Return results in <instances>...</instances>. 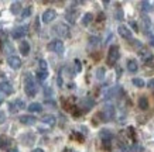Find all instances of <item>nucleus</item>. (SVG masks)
<instances>
[{
  "mask_svg": "<svg viewBox=\"0 0 154 152\" xmlns=\"http://www.w3.org/2000/svg\"><path fill=\"white\" fill-rule=\"evenodd\" d=\"M24 92L30 97H34L38 92V86L35 83V79L33 78L31 73H26V76H24Z\"/></svg>",
  "mask_w": 154,
  "mask_h": 152,
  "instance_id": "1",
  "label": "nucleus"
},
{
  "mask_svg": "<svg viewBox=\"0 0 154 152\" xmlns=\"http://www.w3.org/2000/svg\"><path fill=\"white\" fill-rule=\"evenodd\" d=\"M119 56H120V49H119V46L112 45L109 48V52H107V65H109V66H113V65L117 62Z\"/></svg>",
  "mask_w": 154,
  "mask_h": 152,
  "instance_id": "2",
  "label": "nucleus"
},
{
  "mask_svg": "<svg viewBox=\"0 0 154 152\" xmlns=\"http://www.w3.org/2000/svg\"><path fill=\"white\" fill-rule=\"evenodd\" d=\"M54 32H55L58 37H68L69 35V28H68V25L66 24H62V23H60V24H57L55 27H54Z\"/></svg>",
  "mask_w": 154,
  "mask_h": 152,
  "instance_id": "3",
  "label": "nucleus"
},
{
  "mask_svg": "<svg viewBox=\"0 0 154 152\" xmlns=\"http://www.w3.org/2000/svg\"><path fill=\"white\" fill-rule=\"evenodd\" d=\"M102 115H103V118H105L103 121H110L115 117V107L112 104H106L102 111Z\"/></svg>",
  "mask_w": 154,
  "mask_h": 152,
  "instance_id": "4",
  "label": "nucleus"
},
{
  "mask_svg": "<svg viewBox=\"0 0 154 152\" xmlns=\"http://www.w3.org/2000/svg\"><path fill=\"white\" fill-rule=\"evenodd\" d=\"M48 48L51 51H54L55 54H58V55H62V54H64V44H62V41H60V40L52 41L51 44L48 45Z\"/></svg>",
  "mask_w": 154,
  "mask_h": 152,
  "instance_id": "5",
  "label": "nucleus"
},
{
  "mask_svg": "<svg viewBox=\"0 0 154 152\" xmlns=\"http://www.w3.org/2000/svg\"><path fill=\"white\" fill-rule=\"evenodd\" d=\"M55 19H57V11L55 10H52V9L45 10L44 14H42V23H45V24H50Z\"/></svg>",
  "mask_w": 154,
  "mask_h": 152,
  "instance_id": "6",
  "label": "nucleus"
},
{
  "mask_svg": "<svg viewBox=\"0 0 154 152\" xmlns=\"http://www.w3.org/2000/svg\"><path fill=\"white\" fill-rule=\"evenodd\" d=\"M7 64H9V66L11 68V69H19L20 66H21V59H20L19 56L11 55V56H9Z\"/></svg>",
  "mask_w": 154,
  "mask_h": 152,
  "instance_id": "7",
  "label": "nucleus"
},
{
  "mask_svg": "<svg viewBox=\"0 0 154 152\" xmlns=\"http://www.w3.org/2000/svg\"><path fill=\"white\" fill-rule=\"evenodd\" d=\"M26 34H27V27H17L11 31V37H13L14 40H20V38H23Z\"/></svg>",
  "mask_w": 154,
  "mask_h": 152,
  "instance_id": "8",
  "label": "nucleus"
},
{
  "mask_svg": "<svg viewBox=\"0 0 154 152\" xmlns=\"http://www.w3.org/2000/svg\"><path fill=\"white\" fill-rule=\"evenodd\" d=\"M20 123L24 125H34L37 123V118L33 115H21L20 117Z\"/></svg>",
  "mask_w": 154,
  "mask_h": 152,
  "instance_id": "9",
  "label": "nucleus"
},
{
  "mask_svg": "<svg viewBox=\"0 0 154 152\" xmlns=\"http://www.w3.org/2000/svg\"><path fill=\"white\" fill-rule=\"evenodd\" d=\"M117 32H119V35H120V37L126 38V40H130V38H131V31L126 27V25H119Z\"/></svg>",
  "mask_w": 154,
  "mask_h": 152,
  "instance_id": "10",
  "label": "nucleus"
},
{
  "mask_svg": "<svg viewBox=\"0 0 154 152\" xmlns=\"http://www.w3.org/2000/svg\"><path fill=\"white\" fill-rule=\"evenodd\" d=\"M139 55H140V58H141V61H143V62H150V61L154 59L153 52H149L147 49H140Z\"/></svg>",
  "mask_w": 154,
  "mask_h": 152,
  "instance_id": "11",
  "label": "nucleus"
},
{
  "mask_svg": "<svg viewBox=\"0 0 154 152\" xmlns=\"http://www.w3.org/2000/svg\"><path fill=\"white\" fill-rule=\"evenodd\" d=\"M24 109V101L23 100H16L13 103H10V111L11 113H17L19 110Z\"/></svg>",
  "mask_w": 154,
  "mask_h": 152,
  "instance_id": "12",
  "label": "nucleus"
},
{
  "mask_svg": "<svg viewBox=\"0 0 154 152\" xmlns=\"http://www.w3.org/2000/svg\"><path fill=\"white\" fill-rule=\"evenodd\" d=\"M0 90L5 93V94H11V93L14 92L13 86H11L9 82H2L0 83Z\"/></svg>",
  "mask_w": 154,
  "mask_h": 152,
  "instance_id": "13",
  "label": "nucleus"
},
{
  "mask_svg": "<svg viewBox=\"0 0 154 152\" xmlns=\"http://www.w3.org/2000/svg\"><path fill=\"white\" fill-rule=\"evenodd\" d=\"M99 135H100V138H102L103 142H110V141H112V138H113L112 131H109V130H102Z\"/></svg>",
  "mask_w": 154,
  "mask_h": 152,
  "instance_id": "14",
  "label": "nucleus"
},
{
  "mask_svg": "<svg viewBox=\"0 0 154 152\" xmlns=\"http://www.w3.org/2000/svg\"><path fill=\"white\" fill-rule=\"evenodd\" d=\"M42 123H44V124H47V125H50V127H52V125H55L57 118L54 117V115H51V114H47V115H44V117H42Z\"/></svg>",
  "mask_w": 154,
  "mask_h": 152,
  "instance_id": "15",
  "label": "nucleus"
},
{
  "mask_svg": "<svg viewBox=\"0 0 154 152\" xmlns=\"http://www.w3.org/2000/svg\"><path fill=\"white\" fill-rule=\"evenodd\" d=\"M127 69H129V72H137V69H139V65H137V61L136 59H129L127 61Z\"/></svg>",
  "mask_w": 154,
  "mask_h": 152,
  "instance_id": "16",
  "label": "nucleus"
},
{
  "mask_svg": "<svg viewBox=\"0 0 154 152\" xmlns=\"http://www.w3.org/2000/svg\"><path fill=\"white\" fill-rule=\"evenodd\" d=\"M20 52L23 54V55H28V52H30V44L27 41H21L20 42V46H19Z\"/></svg>",
  "mask_w": 154,
  "mask_h": 152,
  "instance_id": "17",
  "label": "nucleus"
},
{
  "mask_svg": "<svg viewBox=\"0 0 154 152\" xmlns=\"http://www.w3.org/2000/svg\"><path fill=\"white\" fill-rule=\"evenodd\" d=\"M141 10L146 11V13H150V11H153L154 10V4L151 1H141Z\"/></svg>",
  "mask_w": 154,
  "mask_h": 152,
  "instance_id": "18",
  "label": "nucleus"
},
{
  "mask_svg": "<svg viewBox=\"0 0 154 152\" xmlns=\"http://www.w3.org/2000/svg\"><path fill=\"white\" fill-rule=\"evenodd\" d=\"M28 111H30V113H41L42 106L40 103H31V104L28 106Z\"/></svg>",
  "mask_w": 154,
  "mask_h": 152,
  "instance_id": "19",
  "label": "nucleus"
},
{
  "mask_svg": "<svg viewBox=\"0 0 154 152\" xmlns=\"http://www.w3.org/2000/svg\"><path fill=\"white\" fill-rule=\"evenodd\" d=\"M82 106L85 107L84 109L85 111H88L89 109H92V107H94V100H92L91 97H85L84 100H82Z\"/></svg>",
  "mask_w": 154,
  "mask_h": 152,
  "instance_id": "20",
  "label": "nucleus"
},
{
  "mask_svg": "<svg viewBox=\"0 0 154 152\" xmlns=\"http://www.w3.org/2000/svg\"><path fill=\"white\" fill-rule=\"evenodd\" d=\"M76 16H78V11H72V10H69V11L66 13V20H68L69 23L74 24L75 21H76Z\"/></svg>",
  "mask_w": 154,
  "mask_h": 152,
  "instance_id": "21",
  "label": "nucleus"
},
{
  "mask_svg": "<svg viewBox=\"0 0 154 152\" xmlns=\"http://www.w3.org/2000/svg\"><path fill=\"white\" fill-rule=\"evenodd\" d=\"M139 107H140L141 110H147L149 109V100H147V97H140V100H139Z\"/></svg>",
  "mask_w": 154,
  "mask_h": 152,
  "instance_id": "22",
  "label": "nucleus"
},
{
  "mask_svg": "<svg viewBox=\"0 0 154 152\" xmlns=\"http://www.w3.org/2000/svg\"><path fill=\"white\" fill-rule=\"evenodd\" d=\"M20 10H21V3L20 1H14L13 4H11V13L17 14V13H20Z\"/></svg>",
  "mask_w": 154,
  "mask_h": 152,
  "instance_id": "23",
  "label": "nucleus"
},
{
  "mask_svg": "<svg viewBox=\"0 0 154 152\" xmlns=\"http://www.w3.org/2000/svg\"><path fill=\"white\" fill-rule=\"evenodd\" d=\"M141 23H143V25H144L146 31L150 30V27H151V21H150V19L147 17V16H143V17H141Z\"/></svg>",
  "mask_w": 154,
  "mask_h": 152,
  "instance_id": "24",
  "label": "nucleus"
},
{
  "mask_svg": "<svg viewBox=\"0 0 154 152\" xmlns=\"http://www.w3.org/2000/svg\"><path fill=\"white\" fill-rule=\"evenodd\" d=\"M92 19H94L92 13H86V14L84 16V19H82V24H84V25H88V24L92 21Z\"/></svg>",
  "mask_w": 154,
  "mask_h": 152,
  "instance_id": "25",
  "label": "nucleus"
},
{
  "mask_svg": "<svg viewBox=\"0 0 154 152\" xmlns=\"http://www.w3.org/2000/svg\"><path fill=\"white\" fill-rule=\"evenodd\" d=\"M37 78H38V80H45L48 78V70H38Z\"/></svg>",
  "mask_w": 154,
  "mask_h": 152,
  "instance_id": "26",
  "label": "nucleus"
},
{
  "mask_svg": "<svg viewBox=\"0 0 154 152\" xmlns=\"http://www.w3.org/2000/svg\"><path fill=\"white\" fill-rule=\"evenodd\" d=\"M133 85L134 86H137V88H144V80L143 79H140V78H134L133 79Z\"/></svg>",
  "mask_w": 154,
  "mask_h": 152,
  "instance_id": "27",
  "label": "nucleus"
},
{
  "mask_svg": "<svg viewBox=\"0 0 154 152\" xmlns=\"http://www.w3.org/2000/svg\"><path fill=\"white\" fill-rule=\"evenodd\" d=\"M31 11H33V10H31V7H26V9L21 11V17H23V19L30 17V16H31Z\"/></svg>",
  "mask_w": 154,
  "mask_h": 152,
  "instance_id": "28",
  "label": "nucleus"
},
{
  "mask_svg": "<svg viewBox=\"0 0 154 152\" xmlns=\"http://www.w3.org/2000/svg\"><path fill=\"white\" fill-rule=\"evenodd\" d=\"M130 151L131 152H143V147H141L140 144H133L130 147Z\"/></svg>",
  "mask_w": 154,
  "mask_h": 152,
  "instance_id": "29",
  "label": "nucleus"
},
{
  "mask_svg": "<svg viewBox=\"0 0 154 152\" xmlns=\"http://www.w3.org/2000/svg\"><path fill=\"white\" fill-rule=\"evenodd\" d=\"M38 70H48V65L44 59H41L38 62Z\"/></svg>",
  "mask_w": 154,
  "mask_h": 152,
  "instance_id": "30",
  "label": "nucleus"
},
{
  "mask_svg": "<svg viewBox=\"0 0 154 152\" xmlns=\"http://www.w3.org/2000/svg\"><path fill=\"white\" fill-rule=\"evenodd\" d=\"M96 78H98L99 80H102V79L105 78V69H103V68H99V69L96 70Z\"/></svg>",
  "mask_w": 154,
  "mask_h": 152,
  "instance_id": "31",
  "label": "nucleus"
},
{
  "mask_svg": "<svg viewBox=\"0 0 154 152\" xmlns=\"http://www.w3.org/2000/svg\"><path fill=\"white\" fill-rule=\"evenodd\" d=\"M81 69H82V66H81V62L78 59H75V70L76 72H81Z\"/></svg>",
  "mask_w": 154,
  "mask_h": 152,
  "instance_id": "32",
  "label": "nucleus"
},
{
  "mask_svg": "<svg viewBox=\"0 0 154 152\" xmlns=\"http://www.w3.org/2000/svg\"><path fill=\"white\" fill-rule=\"evenodd\" d=\"M116 17H117V20H122V17H123V11L120 9L116 11Z\"/></svg>",
  "mask_w": 154,
  "mask_h": 152,
  "instance_id": "33",
  "label": "nucleus"
},
{
  "mask_svg": "<svg viewBox=\"0 0 154 152\" xmlns=\"http://www.w3.org/2000/svg\"><path fill=\"white\" fill-rule=\"evenodd\" d=\"M150 45L154 46V35H151V37H150Z\"/></svg>",
  "mask_w": 154,
  "mask_h": 152,
  "instance_id": "34",
  "label": "nucleus"
},
{
  "mask_svg": "<svg viewBox=\"0 0 154 152\" xmlns=\"http://www.w3.org/2000/svg\"><path fill=\"white\" fill-rule=\"evenodd\" d=\"M5 121V113H0V123Z\"/></svg>",
  "mask_w": 154,
  "mask_h": 152,
  "instance_id": "35",
  "label": "nucleus"
},
{
  "mask_svg": "<svg viewBox=\"0 0 154 152\" xmlns=\"http://www.w3.org/2000/svg\"><path fill=\"white\" fill-rule=\"evenodd\" d=\"M149 86L150 88H154V79H151V80L149 82Z\"/></svg>",
  "mask_w": 154,
  "mask_h": 152,
  "instance_id": "36",
  "label": "nucleus"
},
{
  "mask_svg": "<svg viewBox=\"0 0 154 152\" xmlns=\"http://www.w3.org/2000/svg\"><path fill=\"white\" fill-rule=\"evenodd\" d=\"M31 152H44V151H42L41 148H37V149H33V151H31Z\"/></svg>",
  "mask_w": 154,
  "mask_h": 152,
  "instance_id": "37",
  "label": "nucleus"
},
{
  "mask_svg": "<svg viewBox=\"0 0 154 152\" xmlns=\"http://www.w3.org/2000/svg\"><path fill=\"white\" fill-rule=\"evenodd\" d=\"M131 27H133L136 31H137V24H136V23H131Z\"/></svg>",
  "mask_w": 154,
  "mask_h": 152,
  "instance_id": "38",
  "label": "nucleus"
},
{
  "mask_svg": "<svg viewBox=\"0 0 154 152\" xmlns=\"http://www.w3.org/2000/svg\"><path fill=\"white\" fill-rule=\"evenodd\" d=\"M7 152H19V151H17V149H9Z\"/></svg>",
  "mask_w": 154,
  "mask_h": 152,
  "instance_id": "39",
  "label": "nucleus"
},
{
  "mask_svg": "<svg viewBox=\"0 0 154 152\" xmlns=\"http://www.w3.org/2000/svg\"><path fill=\"white\" fill-rule=\"evenodd\" d=\"M3 103V97H2V93H0V104Z\"/></svg>",
  "mask_w": 154,
  "mask_h": 152,
  "instance_id": "40",
  "label": "nucleus"
}]
</instances>
